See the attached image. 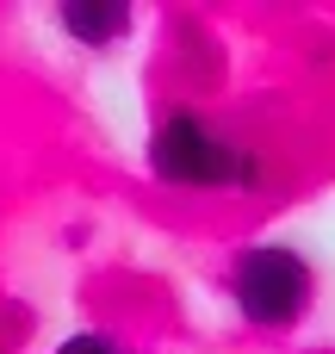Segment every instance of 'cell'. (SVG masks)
<instances>
[{"label":"cell","mask_w":335,"mask_h":354,"mask_svg":"<svg viewBox=\"0 0 335 354\" xmlns=\"http://www.w3.org/2000/svg\"><path fill=\"white\" fill-rule=\"evenodd\" d=\"M236 305L249 324L261 330H286L305 305H311V268L305 255L280 249V243H261L236 261Z\"/></svg>","instance_id":"obj_1"},{"label":"cell","mask_w":335,"mask_h":354,"mask_svg":"<svg viewBox=\"0 0 335 354\" xmlns=\"http://www.w3.org/2000/svg\"><path fill=\"white\" fill-rule=\"evenodd\" d=\"M149 168L162 180H180V187H224V180H249V162L242 149H230L211 124L199 118H168L155 137H149Z\"/></svg>","instance_id":"obj_2"},{"label":"cell","mask_w":335,"mask_h":354,"mask_svg":"<svg viewBox=\"0 0 335 354\" xmlns=\"http://www.w3.org/2000/svg\"><path fill=\"white\" fill-rule=\"evenodd\" d=\"M131 25V12H124V0H68L62 6V31L68 37H81V44H112L118 31Z\"/></svg>","instance_id":"obj_3"},{"label":"cell","mask_w":335,"mask_h":354,"mask_svg":"<svg viewBox=\"0 0 335 354\" xmlns=\"http://www.w3.org/2000/svg\"><path fill=\"white\" fill-rule=\"evenodd\" d=\"M56 354H118V342L112 336H68Z\"/></svg>","instance_id":"obj_4"}]
</instances>
